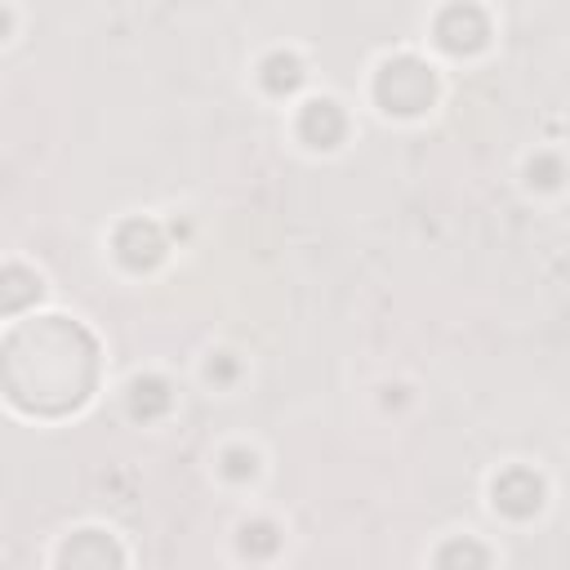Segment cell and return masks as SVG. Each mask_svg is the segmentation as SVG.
Returning <instances> with one entry per match:
<instances>
[{"instance_id":"6da1fadb","label":"cell","mask_w":570,"mask_h":570,"mask_svg":"<svg viewBox=\"0 0 570 570\" xmlns=\"http://www.w3.org/2000/svg\"><path fill=\"white\" fill-rule=\"evenodd\" d=\"M0 379L22 410L62 414L94 387V343L62 316H45L9 334L0 352Z\"/></svg>"},{"instance_id":"7a4b0ae2","label":"cell","mask_w":570,"mask_h":570,"mask_svg":"<svg viewBox=\"0 0 570 570\" xmlns=\"http://www.w3.org/2000/svg\"><path fill=\"white\" fill-rule=\"evenodd\" d=\"M432 98V76L414 58H396L379 71V102L387 111H419Z\"/></svg>"},{"instance_id":"3957f363","label":"cell","mask_w":570,"mask_h":570,"mask_svg":"<svg viewBox=\"0 0 570 570\" xmlns=\"http://www.w3.org/2000/svg\"><path fill=\"white\" fill-rule=\"evenodd\" d=\"M436 36H441L445 49L463 53V49H476V45L485 40V22H481L476 9H450V13L436 22Z\"/></svg>"},{"instance_id":"277c9868","label":"cell","mask_w":570,"mask_h":570,"mask_svg":"<svg viewBox=\"0 0 570 570\" xmlns=\"http://www.w3.org/2000/svg\"><path fill=\"white\" fill-rule=\"evenodd\" d=\"M494 503L512 517H525L539 508V481L530 472H508L503 481H494Z\"/></svg>"},{"instance_id":"5b68a950","label":"cell","mask_w":570,"mask_h":570,"mask_svg":"<svg viewBox=\"0 0 570 570\" xmlns=\"http://www.w3.org/2000/svg\"><path fill=\"white\" fill-rule=\"evenodd\" d=\"M338 134H343L338 107L334 102H307V111H303V138L316 142V147H330Z\"/></svg>"},{"instance_id":"8992f818","label":"cell","mask_w":570,"mask_h":570,"mask_svg":"<svg viewBox=\"0 0 570 570\" xmlns=\"http://www.w3.org/2000/svg\"><path fill=\"white\" fill-rule=\"evenodd\" d=\"M116 245H120V258H125L129 267H142V263H151V258L160 254V240H156V232H151L147 223H129Z\"/></svg>"},{"instance_id":"52a82bcc","label":"cell","mask_w":570,"mask_h":570,"mask_svg":"<svg viewBox=\"0 0 570 570\" xmlns=\"http://www.w3.org/2000/svg\"><path fill=\"white\" fill-rule=\"evenodd\" d=\"M36 294H40V281L31 272H22V267H4L0 272V312H18Z\"/></svg>"},{"instance_id":"ba28073f","label":"cell","mask_w":570,"mask_h":570,"mask_svg":"<svg viewBox=\"0 0 570 570\" xmlns=\"http://www.w3.org/2000/svg\"><path fill=\"white\" fill-rule=\"evenodd\" d=\"M263 80H267V89H276V94H281V89H294V85H298V62H294V58H281V53L267 58V76H263Z\"/></svg>"},{"instance_id":"9c48e42d","label":"cell","mask_w":570,"mask_h":570,"mask_svg":"<svg viewBox=\"0 0 570 570\" xmlns=\"http://www.w3.org/2000/svg\"><path fill=\"white\" fill-rule=\"evenodd\" d=\"M240 548H245V552H249V548H258V552H272V548H276V539H272V525H254V530H245Z\"/></svg>"},{"instance_id":"30bf717a","label":"cell","mask_w":570,"mask_h":570,"mask_svg":"<svg viewBox=\"0 0 570 570\" xmlns=\"http://www.w3.org/2000/svg\"><path fill=\"white\" fill-rule=\"evenodd\" d=\"M227 463H232V468H227V472H232V476H245V472H254V454H249V459H245V454H240V450H232V454H227Z\"/></svg>"}]
</instances>
